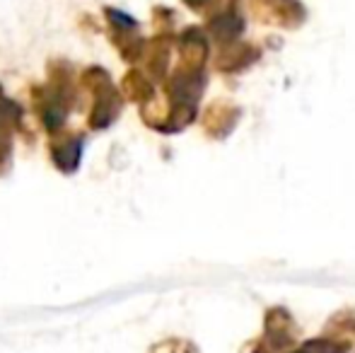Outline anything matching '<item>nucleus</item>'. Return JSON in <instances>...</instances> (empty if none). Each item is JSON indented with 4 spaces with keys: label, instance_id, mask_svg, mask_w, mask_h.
I'll use <instances>...</instances> for the list:
<instances>
[{
    "label": "nucleus",
    "instance_id": "1",
    "mask_svg": "<svg viewBox=\"0 0 355 353\" xmlns=\"http://www.w3.org/2000/svg\"><path fill=\"white\" fill-rule=\"evenodd\" d=\"M83 83H85V87H89L94 92V107H92V114H89V126H92L94 131H104V128L112 126L119 119V114H121V107H123L121 94L112 85L107 71H102V68H89V71H85Z\"/></svg>",
    "mask_w": 355,
    "mask_h": 353
},
{
    "label": "nucleus",
    "instance_id": "2",
    "mask_svg": "<svg viewBox=\"0 0 355 353\" xmlns=\"http://www.w3.org/2000/svg\"><path fill=\"white\" fill-rule=\"evenodd\" d=\"M249 10L259 22L283 29H297L307 19V10L300 0H249Z\"/></svg>",
    "mask_w": 355,
    "mask_h": 353
},
{
    "label": "nucleus",
    "instance_id": "3",
    "mask_svg": "<svg viewBox=\"0 0 355 353\" xmlns=\"http://www.w3.org/2000/svg\"><path fill=\"white\" fill-rule=\"evenodd\" d=\"M203 87H206V76H203V71L179 68L167 85L172 107L174 109H196V102H198V97H201Z\"/></svg>",
    "mask_w": 355,
    "mask_h": 353
},
{
    "label": "nucleus",
    "instance_id": "4",
    "mask_svg": "<svg viewBox=\"0 0 355 353\" xmlns=\"http://www.w3.org/2000/svg\"><path fill=\"white\" fill-rule=\"evenodd\" d=\"M37 109H39V119H42L44 128L49 133L61 131L63 123H66L68 109H71V94L66 92V85L42 89V99H39Z\"/></svg>",
    "mask_w": 355,
    "mask_h": 353
},
{
    "label": "nucleus",
    "instance_id": "5",
    "mask_svg": "<svg viewBox=\"0 0 355 353\" xmlns=\"http://www.w3.org/2000/svg\"><path fill=\"white\" fill-rule=\"evenodd\" d=\"M85 150V136L83 133H68L61 136L58 141L51 143V160L56 165V170H61L63 175H73L80 167Z\"/></svg>",
    "mask_w": 355,
    "mask_h": 353
},
{
    "label": "nucleus",
    "instance_id": "6",
    "mask_svg": "<svg viewBox=\"0 0 355 353\" xmlns=\"http://www.w3.org/2000/svg\"><path fill=\"white\" fill-rule=\"evenodd\" d=\"M179 56H182V68L189 71H203V63L208 58V39L206 32L198 27H189L179 37Z\"/></svg>",
    "mask_w": 355,
    "mask_h": 353
},
{
    "label": "nucleus",
    "instance_id": "7",
    "mask_svg": "<svg viewBox=\"0 0 355 353\" xmlns=\"http://www.w3.org/2000/svg\"><path fill=\"white\" fill-rule=\"evenodd\" d=\"M239 119V109L230 102H213L203 117V128L211 138H225L234 128Z\"/></svg>",
    "mask_w": 355,
    "mask_h": 353
},
{
    "label": "nucleus",
    "instance_id": "8",
    "mask_svg": "<svg viewBox=\"0 0 355 353\" xmlns=\"http://www.w3.org/2000/svg\"><path fill=\"white\" fill-rule=\"evenodd\" d=\"M259 58V49L252 46V44H237V42H230L223 46L218 56V63L215 66L220 71H227V73H237V71H244L249 68L254 61Z\"/></svg>",
    "mask_w": 355,
    "mask_h": 353
},
{
    "label": "nucleus",
    "instance_id": "9",
    "mask_svg": "<svg viewBox=\"0 0 355 353\" xmlns=\"http://www.w3.org/2000/svg\"><path fill=\"white\" fill-rule=\"evenodd\" d=\"M208 29H211V34L220 44L237 42V37L244 32V17L234 8H230L225 12L215 15L211 22H208Z\"/></svg>",
    "mask_w": 355,
    "mask_h": 353
},
{
    "label": "nucleus",
    "instance_id": "10",
    "mask_svg": "<svg viewBox=\"0 0 355 353\" xmlns=\"http://www.w3.org/2000/svg\"><path fill=\"white\" fill-rule=\"evenodd\" d=\"M266 339L271 341L276 349L288 346L293 341V320L281 307H273L266 317Z\"/></svg>",
    "mask_w": 355,
    "mask_h": 353
},
{
    "label": "nucleus",
    "instance_id": "11",
    "mask_svg": "<svg viewBox=\"0 0 355 353\" xmlns=\"http://www.w3.org/2000/svg\"><path fill=\"white\" fill-rule=\"evenodd\" d=\"M145 56H148V71L155 78H162L169 66V39H155L148 46V51H145Z\"/></svg>",
    "mask_w": 355,
    "mask_h": 353
},
{
    "label": "nucleus",
    "instance_id": "12",
    "mask_svg": "<svg viewBox=\"0 0 355 353\" xmlns=\"http://www.w3.org/2000/svg\"><path fill=\"white\" fill-rule=\"evenodd\" d=\"M123 92L128 94V97L133 99V102H138V104H145V102H150L153 99V85H150V80L143 76V73H138V71H131L126 78H123Z\"/></svg>",
    "mask_w": 355,
    "mask_h": 353
},
{
    "label": "nucleus",
    "instance_id": "13",
    "mask_svg": "<svg viewBox=\"0 0 355 353\" xmlns=\"http://www.w3.org/2000/svg\"><path fill=\"white\" fill-rule=\"evenodd\" d=\"M348 349H351V341H336V339H329V336L309 339L302 346L304 353H346Z\"/></svg>",
    "mask_w": 355,
    "mask_h": 353
},
{
    "label": "nucleus",
    "instance_id": "14",
    "mask_svg": "<svg viewBox=\"0 0 355 353\" xmlns=\"http://www.w3.org/2000/svg\"><path fill=\"white\" fill-rule=\"evenodd\" d=\"M10 157H12V143H10V131L0 128V175H5L10 167Z\"/></svg>",
    "mask_w": 355,
    "mask_h": 353
},
{
    "label": "nucleus",
    "instance_id": "15",
    "mask_svg": "<svg viewBox=\"0 0 355 353\" xmlns=\"http://www.w3.org/2000/svg\"><path fill=\"white\" fill-rule=\"evenodd\" d=\"M191 10H203L208 5V0H184Z\"/></svg>",
    "mask_w": 355,
    "mask_h": 353
},
{
    "label": "nucleus",
    "instance_id": "16",
    "mask_svg": "<svg viewBox=\"0 0 355 353\" xmlns=\"http://www.w3.org/2000/svg\"><path fill=\"white\" fill-rule=\"evenodd\" d=\"M295 353H304V351H295Z\"/></svg>",
    "mask_w": 355,
    "mask_h": 353
},
{
    "label": "nucleus",
    "instance_id": "17",
    "mask_svg": "<svg viewBox=\"0 0 355 353\" xmlns=\"http://www.w3.org/2000/svg\"><path fill=\"white\" fill-rule=\"evenodd\" d=\"M0 97H3V92H0Z\"/></svg>",
    "mask_w": 355,
    "mask_h": 353
}]
</instances>
